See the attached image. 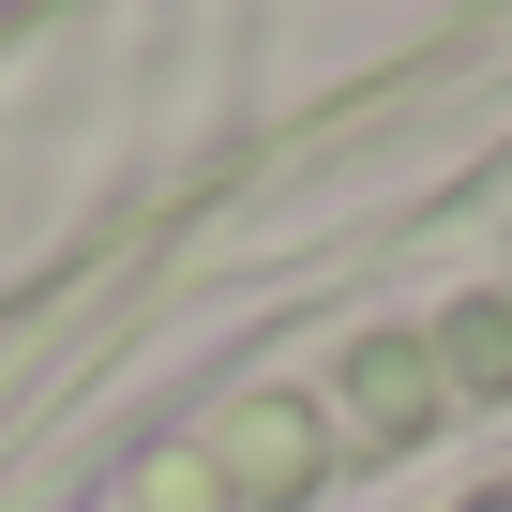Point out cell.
<instances>
[{
  "instance_id": "2",
  "label": "cell",
  "mask_w": 512,
  "mask_h": 512,
  "mask_svg": "<svg viewBox=\"0 0 512 512\" xmlns=\"http://www.w3.org/2000/svg\"><path fill=\"white\" fill-rule=\"evenodd\" d=\"M422 377H437L422 347H362V422H422V407H437Z\"/></svg>"
},
{
  "instance_id": "1",
  "label": "cell",
  "mask_w": 512,
  "mask_h": 512,
  "mask_svg": "<svg viewBox=\"0 0 512 512\" xmlns=\"http://www.w3.org/2000/svg\"><path fill=\"white\" fill-rule=\"evenodd\" d=\"M317 467H332V422H317L302 392H241V407L211 422V482H226V497H302Z\"/></svg>"
}]
</instances>
